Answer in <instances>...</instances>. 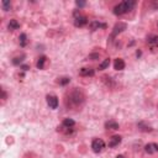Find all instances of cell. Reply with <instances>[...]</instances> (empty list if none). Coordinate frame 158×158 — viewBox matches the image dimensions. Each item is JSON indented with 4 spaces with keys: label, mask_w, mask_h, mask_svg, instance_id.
<instances>
[{
    "label": "cell",
    "mask_w": 158,
    "mask_h": 158,
    "mask_svg": "<svg viewBox=\"0 0 158 158\" xmlns=\"http://www.w3.org/2000/svg\"><path fill=\"white\" fill-rule=\"evenodd\" d=\"M104 148H105V142H104L101 138H94V139H93V142H91V149H93L95 153L102 152Z\"/></svg>",
    "instance_id": "277c9868"
},
{
    "label": "cell",
    "mask_w": 158,
    "mask_h": 158,
    "mask_svg": "<svg viewBox=\"0 0 158 158\" xmlns=\"http://www.w3.org/2000/svg\"><path fill=\"white\" fill-rule=\"evenodd\" d=\"M25 59V54H21V56H19V57H15L14 59H12V64H15V65H19V64H21L22 63V60Z\"/></svg>",
    "instance_id": "d6986e66"
},
{
    "label": "cell",
    "mask_w": 158,
    "mask_h": 158,
    "mask_svg": "<svg viewBox=\"0 0 158 158\" xmlns=\"http://www.w3.org/2000/svg\"><path fill=\"white\" fill-rule=\"evenodd\" d=\"M144 152L148 153V154H153V153H158V144L154 143V142H151V143H147L144 146Z\"/></svg>",
    "instance_id": "8992f818"
},
{
    "label": "cell",
    "mask_w": 158,
    "mask_h": 158,
    "mask_svg": "<svg viewBox=\"0 0 158 158\" xmlns=\"http://www.w3.org/2000/svg\"><path fill=\"white\" fill-rule=\"evenodd\" d=\"M141 54H142V52H141V51L138 49V51L136 52V56H137V57H141Z\"/></svg>",
    "instance_id": "4316f807"
},
{
    "label": "cell",
    "mask_w": 158,
    "mask_h": 158,
    "mask_svg": "<svg viewBox=\"0 0 158 158\" xmlns=\"http://www.w3.org/2000/svg\"><path fill=\"white\" fill-rule=\"evenodd\" d=\"M126 27H127V25L126 23H123V22H118V23H116L115 25V27H114V31H112V33H111V40L117 35V33H120V32H122L123 30H126Z\"/></svg>",
    "instance_id": "5b68a950"
},
{
    "label": "cell",
    "mask_w": 158,
    "mask_h": 158,
    "mask_svg": "<svg viewBox=\"0 0 158 158\" xmlns=\"http://www.w3.org/2000/svg\"><path fill=\"white\" fill-rule=\"evenodd\" d=\"M137 127L141 130V131H143V132H151L152 131V127L151 126H147L143 121H141V122H138V125H137Z\"/></svg>",
    "instance_id": "e0dca14e"
},
{
    "label": "cell",
    "mask_w": 158,
    "mask_h": 158,
    "mask_svg": "<svg viewBox=\"0 0 158 158\" xmlns=\"http://www.w3.org/2000/svg\"><path fill=\"white\" fill-rule=\"evenodd\" d=\"M85 4H86L85 1H79V0H78V1H75V5H77V6H79V7L85 6Z\"/></svg>",
    "instance_id": "cb8c5ba5"
},
{
    "label": "cell",
    "mask_w": 158,
    "mask_h": 158,
    "mask_svg": "<svg viewBox=\"0 0 158 158\" xmlns=\"http://www.w3.org/2000/svg\"><path fill=\"white\" fill-rule=\"evenodd\" d=\"M79 74L81 77H93L95 74V70L93 68H81L79 70Z\"/></svg>",
    "instance_id": "30bf717a"
},
{
    "label": "cell",
    "mask_w": 158,
    "mask_h": 158,
    "mask_svg": "<svg viewBox=\"0 0 158 158\" xmlns=\"http://www.w3.org/2000/svg\"><path fill=\"white\" fill-rule=\"evenodd\" d=\"M7 28H9L10 31L17 30V28H20V22H19L17 20L12 19V20H10V22H9V25H7Z\"/></svg>",
    "instance_id": "5bb4252c"
},
{
    "label": "cell",
    "mask_w": 158,
    "mask_h": 158,
    "mask_svg": "<svg viewBox=\"0 0 158 158\" xmlns=\"http://www.w3.org/2000/svg\"><path fill=\"white\" fill-rule=\"evenodd\" d=\"M88 23V17L84 15H78V11L74 12V26L75 27H83Z\"/></svg>",
    "instance_id": "3957f363"
},
{
    "label": "cell",
    "mask_w": 158,
    "mask_h": 158,
    "mask_svg": "<svg viewBox=\"0 0 158 158\" xmlns=\"http://www.w3.org/2000/svg\"><path fill=\"white\" fill-rule=\"evenodd\" d=\"M90 31H96V30H101V28H106V23L105 22H100V21H91L89 25Z\"/></svg>",
    "instance_id": "52a82bcc"
},
{
    "label": "cell",
    "mask_w": 158,
    "mask_h": 158,
    "mask_svg": "<svg viewBox=\"0 0 158 158\" xmlns=\"http://www.w3.org/2000/svg\"><path fill=\"white\" fill-rule=\"evenodd\" d=\"M116 158H125V157H123V156H122V154H118V156H117V157H116Z\"/></svg>",
    "instance_id": "83f0119b"
},
{
    "label": "cell",
    "mask_w": 158,
    "mask_h": 158,
    "mask_svg": "<svg viewBox=\"0 0 158 158\" xmlns=\"http://www.w3.org/2000/svg\"><path fill=\"white\" fill-rule=\"evenodd\" d=\"M1 5H2V9H4L5 11H9L10 7H11V2H10L9 0H4V1L1 2Z\"/></svg>",
    "instance_id": "7402d4cb"
},
{
    "label": "cell",
    "mask_w": 158,
    "mask_h": 158,
    "mask_svg": "<svg viewBox=\"0 0 158 158\" xmlns=\"http://www.w3.org/2000/svg\"><path fill=\"white\" fill-rule=\"evenodd\" d=\"M125 60L123 59H121V58H116L115 59V62H114V68L116 69V70H122V69H125Z\"/></svg>",
    "instance_id": "8fae6325"
},
{
    "label": "cell",
    "mask_w": 158,
    "mask_h": 158,
    "mask_svg": "<svg viewBox=\"0 0 158 158\" xmlns=\"http://www.w3.org/2000/svg\"><path fill=\"white\" fill-rule=\"evenodd\" d=\"M58 83H59L60 85H67V84H69V83H70V78H68V77L59 78V79H58Z\"/></svg>",
    "instance_id": "44dd1931"
},
{
    "label": "cell",
    "mask_w": 158,
    "mask_h": 158,
    "mask_svg": "<svg viewBox=\"0 0 158 158\" xmlns=\"http://www.w3.org/2000/svg\"><path fill=\"white\" fill-rule=\"evenodd\" d=\"M1 93H2V99L5 100V99H6V93H5V90L2 89V90H1Z\"/></svg>",
    "instance_id": "484cf974"
},
{
    "label": "cell",
    "mask_w": 158,
    "mask_h": 158,
    "mask_svg": "<svg viewBox=\"0 0 158 158\" xmlns=\"http://www.w3.org/2000/svg\"><path fill=\"white\" fill-rule=\"evenodd\" d=\"M135 5H136V1H133V0H125V1H122L120 4H117L114 7V14L117 15V16H121V15L128 12Z\"/></svg>",
    "instance_id": "7a4b0ae2"
},
{
    "label": "cell",
    "mask_w": 158,
    "mask_h": 158,
    "mask_svg": "<svg viewBox=\"0 0 158 158\" xmlns=\"http://www.w3.org/2000/svg\"><path fill=\"white\" fill-rule=\"evenodd\" d=\"M47 62V57L46 56H41L40 58H38V60H37V63H36V67L38 68V69H43L44 68V63Z\"/></svg>",
    "instance_id": "2e32d148"
},
{
    "label": "cell",
    "mask_w": 158,
    "mask_h": 158,
    "mask_svg": "<svg viewBox=\"0 0 158 158\" xmlns=\"http://www.w3.org/2000/svg\"><path fill=\"white\" fill-rule=\"evenodd\" d=\"M147 42H148V44H151L152 47L158 46V36H157V35H153V36L147 37Z\"/></svg>",
    "instance_id": "9a60e30c"
},
{
    "label": "cell",
    "mask_w": 158,
    "mask_h": 158,
    "mask_svg": "<svg viewBox=\"0 0 158 158\" xmlns=\"http://www.w3.org/2000/svg\"><path fill=\"white\" fill-rule=\"evenodd\" d=\"M121 136H118V135H115V136H112L110 139H109V147L110 148H114V147H116V146H118L120 144V142H121Z\"/></svg>",
    "instance_id": "9c48e42d"
},
{
    "label": "cell",
    "mask_w": 158,
    "mask_h": 158,
    "mask_svg": "<svg viewBox=\"0 0 158 158\" xmlns=\"http://www.w3.org/2000/svg\"><path fill=\"white\" fill-rule=\"evenodd\" d=\"M105 128L106 130H118V123L114 120H109L105 122Z\"/></svg>",
    "instance_id": "7c38bea8"
},
{
    "label": "cell",
    "mask_w": 158,
    "mask_h": 158,
    "mask_svg": "<svg viewBox=\"0 0 158 158\" xmlns=\"http://www.w3.org/2000/svg\"><path fill=\"white\" fill-rule=\"evenodd\" d=\"M99 57H100L99 53H91V54H89L88 59H99Z\"/></svg>",
    "instance_id": "603a6c76"
},
{
    "label": "cell",
    "mask_w": 158,
    "mask_h": 158,
    "mask_svg": "<svg viewBox=\"0 0 158 158\" xmlns=\"http://www.w3.org/2000/svg\"><path fill=\"white\" fill-rule=\"evenodd\" d=\"M47 104L51 109H57L58 106V98L56 95H47Z\"/></svg>",
    "instance_id": "ba28073f"
},
{
    "label": "cell",
    "mask_w": 158,
    "mask_h": 158,
    "mask_svg": "<svg viewBox=\"0 0 158 158\" xmlns=\"http://www.w3.org/2000/svg\"><path fill=\"white\" fill-rule=\"evenodd\" d=\"M109 64H110V58H106L102 63H100V65H99V69L100 70H104V69H106L107 67H109Z\"/></svg>",
    "instance_id": "ffe728a7"
},
{
    "label": "cell",
    "mask_w": 158,
    "mask_h": 158,
    "mask_svg": "<svg viewBox=\"0 0 158 158\" xmlns=\"http://www.w3.org/2000/svg\"><path fill=\"white\" fill-rule=\"evenodd\" d=\"M84 99H85L84 94H83L80 90H78V89L72 90V91L68 94V96H67V101H68L72 106H79V105H81V104L84 102Z\"/></svg>",
    "instance_id": "6da1fadb"
},
{
    "label": "cell",
    "mask_w": 158,
    "mask_h": 158,
    "mask_svg": "<svg viewBox=\"0 0 158 158\" xmlns=\"http://www.w3.org/2000/svg\"><path fill=\"white\" fill-rule=\"evenodd\" d=\"M19 43H20L21 47H25L27 44V35L26 33H21L19 36Z\"/></svg>",
    "instance_id": "ac0fdd59"
},
{
    "label": "cell",
    "mask_w": 158,
    "mask_h": 158,
    "mask_svg": "<svg viewBox=\"0 0 158 158\" xmlns=\"http://www.w3.org/2000/svg\"><path fill=\"white\" fill-rule=\"evenodd\" d=\"M21 69L26 72V70H28V69H30V65H27V64H22V65H21Z\"/></svg>",
    "instance_id": "d4e9b609"
},
{
    "label": "cell",
    "mask_w": 158,
    "mask_h": 158,
    "mask_svg": "<svg viewBox=\"0 0 158 158\" xmlns=\"http://www.w3.org/2000/svg\"><path fill=\"white\" fill-rule=\"evenodd\" d=\"M62 126L65 128H73L75 126V121L73 118H64L62 122Z\"/></svg>",
    "instance_id": "4fadbf2b"
}]
</instances>
